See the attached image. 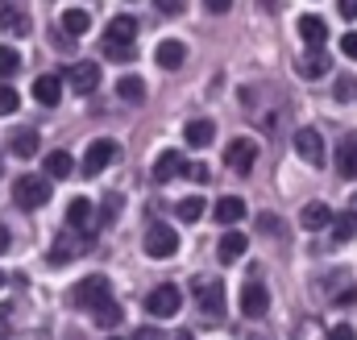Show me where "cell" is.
<instances>
[{
  "label": "cell",
  "instance_id": "obj_28",
  "mask_svg": "<svg viewBox=\"0 0 357 340\" xmlns=\"http://www.w3.org/2000/svg\"><path fill=\"white\" fill-rule=\"evenodd\" d=\"M91 320H96V324H100V328H116V324H121V320H125V311H121V307H116V303H112V299H104V303H100V307H96V311H91Z\"/></svg>",
  "mask_w": 357,
  "mask_h": 340
},
{
  "label": "cell",
  "instance_id": "obj_47",
  "mask_svg": "<svg viewBox=\"0 0 357 340\" xmlns=\"http://www.w3.org/2000/svg\"><path fill=\"white\" fill-rule=\"evenodd\" d=\"M316 340H324V337H316Z\"/></svg>",
  "mask_w": 357,
  "mask_h": 340
},
{
  "label": "cell",
  "instance_id": "obj_22",
  "mask_svg": "<svg viewBox=\"0 0 357 340\" xmlns=\"http://www.w3.org/2000/svg\"><path fill=\"white\" fill-rule=\"evenodd\" d=\"M337 170H341V178H357V133H349L337 146Z\"/></svg>",
  "mask_w": 357,
  "mask_h": 340
},
{
  "label": "cell",
  "instance_id": "obj_29",
  "mask_svg": "<svg viewBox=\"0 0 357 340\" xmlns=\"http://www.w3.org/2000/svg\"><path fill=\"white\" fill-rule=\"evenodd\" d=\"M116 95L129 100V104H142V100H146V84H142L137 75H125V79H116Z\"/></svg>",
  "mask_w": 357,
  "mask_h": 340
},
{
  "label": "cell",
  "instance_id": "obj_48",
  "mask_svg": "<svg viewBox=\"0 0 357 340\" xmlns=\"http://www.w3.org/2000/svg\"><path fill=\"white\" fill-rule=\"evenodd\" d=\"M354 203H357V199H354Z\"/></svg>",
  "mask_w": 357,
  "mask_h": 340
},
{
  "label": "cell",
  "instance_id": "obj_39",
  "mask_svg": "<svg viewBox=\"0 0 357 340\" xmlns=\"http://www.w3.org/2000/svg\"><path fill=\"white\" fill-rule=\"evenodd\" d=\"M341 17H349V21H354V17H357V0H341Z\"/></svg>",
  "mask_w": 357,
  "mask_h": 340
},
{
  "label": "cell",
  "instance_id": "obj_46",
  "mask_svg": "<svg viewBox=\"0 0 357 340\" xmlns=\"http://www.w3.org/2000/svg\"><path fill=\"white\" fill-rule=\"evenodd\" d=\"M254 340H262V337H254Z\"/></svg>",
  "mask_w": 357,
  "mask_h": 340
},
{
  "label": "cell",
  "instance_id": "obj_42",
  "mask_svg": "<svg viewBox=\"0 0 357 340\" xmlns=\"http://www.w3.org/2000/svg\"><path fill=\"white\" fill-rule=\"evenodd\" d=\"M4 249H8V229L0 224V254H4Z\"/></svg>",
  "mask_w": 357,
  "mask_h": 340
},
{
  "label": "cell",
  "instance_id": "obj_32",
  "mask_svg": "<svg viewBox=\"0 0 357 340\" xmlns=\"http://www.w3.org/2000/svg\"><path fill=\"white\" fill-rule=\"evenodd\" d=\"M17 104H21V95H17V87L0 84V116H8V112H17Z\"/></svg>",
  "mask_w": 357,
  "mask_h": 340
},
{
  "label": "cell",
  "instance_id": "obj_14",
  "mask_svg": "<svg viewBox=\"0 0 357 340\" xmlns=\"http://www.w3.org/2000/svg\"><path fill=\"white\" fill-rule=\"evenodd\" d=\"M67 79H71V87H75L79 95H91V91L100 87V67H96V63H75Z\"/></svg>",
  "mask_w": 357,
  "mask_h": 340
},
{
  "label": "cell",
  "instance_id": "obj_12",
  "mask_svg": "<svg viewBox=\"0 0 357 340\" xmlns=\"http://www.w3.org/2000/svg\"><path fill=\"white\" fill-rule=\"evenodd\" d=\"M183 59H187V46H183L178 38L158 42V50H154V63H158L162 71H178V67H183Z\"/></svg>",
  "mask_w": 357,
  "mask_h": 340
},
{
  "label": "cell",
  "instance_id": "obj_8",
  "mask_svg": "<svg viewBox=\"0 0 357 340\" xmlns=\"http://www.w3.org/2000/svg\"><path fill=\"white\" fill-rule=\"evenodd\" d=\"M254 162H258V146L250 141V137H237V141H229V150H225V167L233 170V174H250L254 170Z\"/></svg>",
  "mask_w": 357,
  "mask_h": 340
},
{
  "label": "cell",
  "instance_id": "obj_21",
  "mask_svg": "<svg viewBox=\"0 0 357 340\" xmlns=\"http://www.w3.org/2000/svg\"><path fill=\"white\" fill-rule=\"evenodd\" d=\"M183 154L178 150H167V154H158V162H154V178L158 183H171V178H183Z\"/></svg>",
  "mask_w": 357,
  "mask_h": 340
},
{
  "label": "cell",
  "instance_id": "obj_1",
  "mask_svg": "<svg viewBox=\"0 0 357 340\" xmlns=\"http://www.w3.org/2000/svg\"><path fill=\"white\" fill-rule=\"evenodd\" d=\"M133 38H137V21L133 17H112V25L104 29V59L112 63H129L133 59Z\"/></svg>",
  "mask_w": 357,
  "mask_h": 340
},
{
  "label": "cell",
  "instance_id": "obj_6",
  "mask_svg": "<svg viewBox=\"0 0 357 340\" xmlns=\"http://www.w3.org/2000/svg\"><path fill=\"white\" fill-rule=\"evenodd\" d=\"M146 254L154 261H167V257L178 254V233L171 224H150L146 229Z\"/></svg>",
  "mask_w": 357,
  "mask_h": 340
},
{
  "label": "cell",
  "instance_id": "obj_35",
  "mask_svg": "<svg viewBox=\"0 0 357 340\" xmlns=\"http://www.w3.org/2000/svg\"><path fill=\"white\" fill-rule=\"evenodd\" d=\"M183 178H191V183H208V167H204V162H187V167H183Z\"/></svg>",
  "mask_w": 357,
  "mask_h": 340
},
{
  "label": "cell",
  "instance_id": "obj_26",
  "mask_svg": "<svg viewBox=\"0 0 357 340\" xmlns=\"http://www.w3.org/2000/svg\"><path fill=\"white\" fill-rule=\"evenodd\" d=\"M75 170V158L67 154V150H54V154H46V174L50 178H67Z\"/></svg>",
  "mask_w": 357,
  "mask_h": 340
},
{
  "label": "cell",
  "instance_id": "obj_33",
  "mask_svg": "<svg viewBox=\"0 0 357 340\" xmlns=\"http://www.w3.org/2000/svg\"><path fill=\"white\" fill-rule=\"evenodd\" d=\"M333 95H337V100H354V95H357V84L349 79V75H341V79L333 84Z\"/></svg>",
  "mask_w": 357,
  "mask_h": 340
},
{
  "label": "cell",
  "instance_id": "obj_27",
  "mask_svg": "<svg viewBox=\"0 0 357 340\" xmlns=\"http://www.w3.org/2000/svg\"><path fill=\"white\" fill-rule=\"evenodd\" d=\"M8 146H13L17 158H33V154H38V133H33V129H21V133H13Z\"/></svg>",
  "mask_w": 357,
  "mask_h": 340
},
{
  "label": "cell",
  "instance_id": "obj_23",
  "mask_svg": "<svg viewBox=\"0 0 357 340\" xmlns=\"http://www.w3.org/2000/svg\"><path fill=\"white\" fill-rule=\"evenodd\" d=\"M183 137H187V146H195V150H199V146H212V137H216V125H212V121H204V116H199V121H187Z\"/></svg>",
  "mask_w": 357,
  "mask_h": 340
},
{
  "label": "cell",
  "instance_id": "obj_25",
  "mask_svg": "<svg viewBox=\"0 0 357 340\" xmlns=\"http://www.w3.org/2000/svg\"><path fill=\"white\" fill-rule=\"evenodd\" d=\"M63 29L71 33V38H84L91 29V13H84V8H67L63 13Z\"/></svg>",
  "mask_w": 357,
  "mask_h": 340
},
{
  "label": "cell",
  "instance_id": "obj_2",
  "mask_svg": "<svg viewBox=\"0 0 357 340\" xmlns=\"http://www.w3.org/2000/svg\"><path fill=\"white\" fill-rule=\"evenodd\" d=\"M46 199H50V183H46V178H38V174L13 178V203H17V208L33 212V208H42Z\"/></svg>",
  "mask_w": 357,
  "mask_h": 340
},
{
  "label": "cell",
  "instance_id": "obj_24",
  "mask_svg": "<svg viewBox=\"0 0 357 340\" xmlns=\"http://www.w3.org/2000/svg\"><path fill=\"white\" fill-rule=\"evenodd\" d=\"M0 29H4V33H25V29H29V17H25L17 4H0Z\"/></svg>",
  "mask_w": 357,
  "mask_h": 340
},
{
  "label": "cell",
  "instance_id": "obj_19",
  "mask_svg": "<svg viewBox=\"0 0 357 340\" xmlns=\"http://www.w3.org/2000/svg\"><path fill=\"white\" fill-rule=\"evenodd\" d=\"M333 245H349L357 237V212H333Z\"/></svg>",
  "mask_w": 357,
  "mask_h": 340
},
{
  "label": "cell",
  "instance_id": "obj_17",
  "mask_svg": "<svg viewBox=\"0 0 357 340\" xmlns=\"http://www.w3.org/2000/svg\"><path fill=\"white\" fill-rule=\"evenodd\" d=\"M299 38H303L307 46H324V42H328V25H324L316 13H303V17H299Z\"/></svg>",
  "mask_w": 357,
  "mask_h": 340
},
{
  "label": "cell",
  "instance_id": "obj_36",
  "mask_svg": "<svg viewBox=\"0 0 357 340\" xmlns=\"http://www.w3.org/2000/svg\"><path fill=\"white\" fill-rule=\"evenodd\" d=\"M154 4H158V13H162V17H178L187 0H154Z\"/></svg>",
  "mask_w": 357,
  "mask_h": 340
},
{
  "label": "cell",
  "instance_id": "obj_30",
  "mask_svg": "<svg viewBox=\"0 0 357 340\" xmlns=\"http://www.w3.org/2000/svg\"><path fill=\"white\" fill-rule=\"evenodd\" d=\"M208 212V203L199 199V195H187V199H178V220H187V224H195L199 216Z\"/></svg>",
  "mask_w": 357,
  "mask_h": 340
},
{
  "label": "cell",
  "instance_id": "obj_44",
  "mask_svg": "<svg viewBox=\"0 0 357 340\" xmlns=\"http://www.w3.org/2000/svg\"><path fill=\"white\" fill-rule=\"evenodd\" d=\"M0 286H4V274H0Z\"/></svg>",
  "mask_w": 357,
  "mask_h": 340
},
{
  "label": "cell",
  "instance_id": "obj_41",
  "mask_svg": "<svg viewBox=\"0 0 357 340\" xmlns=\"http://www.w3.org/2000/svg\"><path fill=\"white\" fill-rule=\"evenodd\" d=\"M133 340H158V332H154V328H142V332H137Z\"/></svg>",
  "mask_w": 357,
  "mask_h": 340
},
{
  "label": "cell",
  "instance_id": "obj_38",
  "mask_svg": "<svg viewBox=\"0 0 357 340\" xmlns=\"http://www.w3.org/2000/svg\"><path fill=\"white\" fill-rule=\"evenodd\" d=\"M204 8H208V13H229L233 0H204Z\"/></svg>",
  "mask_w": 357,
  "mask_h": 340
},
{
  "label": "cell",
  "instance_id": "obj_9",
  "mask_svg": "<svg viewBox=\"0 0 357 340\" xmlns=\"http://www.w3.org/2000/svg\"><path fill=\"white\" fill-rule=\"evenodd\" d=\"M112 162H116V141H112V137H96L88 146V154H84V174L96 178L100 170L112 167Z\"/></svg>",
  "mask_w": 357,
  "mask_h": 340
},
{
  "label": "cell",
  "instance_id": "obj_3",
  "mask_svg": "<svg viewBox=\"0 0 357 340\" xmlns=\"http://www.w3.org/2000/svg\"><path fill=\"white\" fill-rule=\"evenodd\" d=\"M266 311H270L266 282H262V274H250V278L241 282V316H245V320H262Z\"/></svg>",
  "mask_w": 357,
  "mask_h": 340
},
{
  "label": "cell",
  "instance_id": "obj_40",
  "mask_svg": "<svg viewBox=\"0 0 357 340\" xmlns=\"http://www.w3.org/2000/svg\"><path fill=\"white\" fill-rule=\"evenodd\" d=\"M4 332H8V307H0V340H4Z\"/></svg>",
  "mask_w": 357,
  "mask_h": 340
},
{
  "label": "cell",
  "instance_id": "obj_4",
  "mask_svg": "<svg viewBox=\"0 0 357 340\" xmlns=\"http://www.w3.org/2000/svg\"><path fill=\"white\" fill-rule=\"evenodd\" d=\"M191 295H195V307L204 311V316H220L225 311V282L220 278H195L191 282Z\"/></svg>",
  "mask_w": 357,
  "mask_h": 340
},
{
  "label": "cell",
  "instance_id": "obj_11",
  "mask_svg": "<svg viewBox=\"0 0 357 340\" xmlns=\"http://www.w3.org/2000/svg\"><path fill=\"white\" fill-rule=\"evenodd\" d=\"M295 154L307 162V167H320L324 162V137L316 129H299L295 133Z\"/></svg>",
  "mask_w": 357,
  "mask_h": 340
},
{
  "label": "cell",
  "instance_id": "obj_10",
  "mask_svg": "<svg viewBox=\"0 0 357 340\" xmlns=\"http://www.w3.org/2000/svg\"><path fill=\"white\" fill-rule=\"evenodd\" d=\"M295 71H299L303 79H324V75H328V50H324V46H307V50L295 59Z\"/></svg>",
  "mask_w": 357,
  "mask_h": 340
},
{
  "label": "cell",
  "instance_id": "obj_43",
  "mask_svg": "<svg viewBox=\"0 0 357 340\" xmlns=\"http://www.w3.org/2000/svg\"><path fill=\"white\" fill-rule=\"evenodd\" d=\"M171 340H191V332H175V337H171Z\"/></svg>",
  "mask_w": 357,
  "mask_h": 340
},
{
  "label": "cell",
  "instance_id": "obj_18",
  "mask_svg": "<svg viewBox=\"0 0 357 340\" xmlns=\"http://www.w3.org/2000/svg\"><path fill=\"white\" fill-rule=\"evenodd\" d=\"M299 224H303V229H312V233H316V229H328V224H333V208H328V203H320V199H312V203L299 212Z\"/></svg>",
  "mask_w": 357,
  "mask_h": 340
},
{
  "label": "cell",
  "instance_id": "obj_45",
  "mask_svg": "<svg viewBox=\"0 0 357 340\" xmlns=\"http://www.w3.org/2000/svg\"><path fill=\"white\" fill-rule=\"evenodd\" d=\"M108 340H116V337H108Z\"/></svg>",
  "mask_w": 357,
  "mask_h": 340
},
{
  "label": "cell",
  "instance_id": "obj_16",
  "mask_svg": "<svg viewBox=\"0 0 357 340\" xmlns=\"http://www.w3.org/2000/svg\"><path fill=\"white\" fill-rule=\"evenodd\" d=\"M245 249H250V241H245L241 233H225V237L216 241V257H220L225 265H233V261H241V257H245Z\"/></svg>",
  "mask_w": 357,
  "mask_h": 340
},
{
  "label": "cell",
  "instance_id": "obj_31",
  "mask_svg": "<svg viewBox=\"0 0 357 340\" xmlns=\"http://www.w3.org/2000/svg\"><path fill=\"white\" fill-rule=\"evenodd\" d=\"M21 71V54L13 46H0V79H13Z\"/></svg>",
  "mask_w": 357,
  "mask_h": 340
},
{
  "label": "cell",
  "instance_id": "obj_13",
  "mask_svg": "<svg viewBox=\"0 0 357 340\" xmlns=\"http://www.w3.org/2000/svg\"><path fill=\"white\" fill-rule=\"evenodd\" d=\"M67 224H71L75 233H91V229H96V208H91L88 199H71V203H67Z\"/></svg>",
  "mask_w": 357,
  "mask_h": 340
},
{
  "label": "cell",
  "instance_id": "obj_34",
  "mask_svg": "<svg viewBox=\"0 0 357 340\" xmlns=\"http://www.w3.org/2000/svg\"><path fill=\"white\" fill-rule=\"evenodd\" d=\"M324 340H357V328L354 324H333V328L324 332Z\"/></svg>",
  "mask_w": 357,
  "mask_h": 340
},
{
  "label": "cell",
  "instance_id": "obj_7",
  "mask_svg": "<svg viewBox=\"0 0 357 340\" xmlns=\"http://www.w3.org/2000/svg\"><path fill=\"white\" fill-rule=\"evenodd\" d=\"M178 303H183V295H178V286H171V282H162V286H154V291L146 295V311H150L154 320L178 316Z\"/></svg>",
  "mask_w": 357,
  "mask_h": 340
},
{
  "label": "cell",
  "instance_id": "obj_5",
  "mask_svg": "<svg viewBox=\"0 0 357 340\" xmlns=\"http://www.w3.org/2000/svg\"><path fill=\"white\" fill-rule=\"evenodd\" d=\"M104 299H112V282H108L104 274H91V278H84V282L71 291V303L84 307V311H96Z\"/></svg>",
  "mask_w": 357,
  "mask_h": 340
},
{
  "label": "cell",
  "instance_id": "obj_20",
  "mask_svg": "<svg viewBox=\"0 0 357 340\" xmlns=\"http://www.w3.org/2000/svg\"><path fill=\"white\" fill-rule=\"evenodd\" d=\"M33 100L46 104V108H54V104L63 100V79H59V75H42V79H33Z\"/></svg>",
  "mask_w": 357,
  "mask_h": 340
},
{
  "label": "cell",
  "instance_id": "obj_37",
  "mask_svg": "<svg viewBox=\"0 0 357 340\" xmlns=\"http://www.w3.org/2000/svg\"><path fill=\"white\" fill-rule=\"evenodd\" d=\"M341 50H345V59H357V29L341 38Z\"/></svg>",
  "mask_w": 357,
  "mask_h": 340
},
{
  "label": "cell",
  "instance_id": "obj_15",
  "mask_svg": "<svg viewBox=\"0 0 357 340\" xmlns=\"http://www.w3.org/2000/svg\"><path fill=\"white\" fill-rule=\"evenodd\" d=\"M212 216L229 229V224H237V220H245V199L241 195H225V199H216V208H212Z\"/></svg>",
  "mask_w": 357,
  "mask_h": 340
}]
</instances>
